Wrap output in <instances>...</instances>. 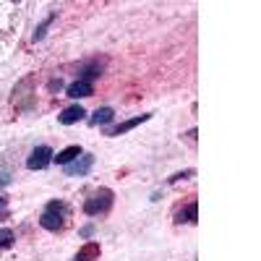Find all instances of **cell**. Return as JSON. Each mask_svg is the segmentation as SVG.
Here are the masks:
<instances>
[{
	"mask_svg": "<svg viewBox=\"0 0 261 261\" xmlns=\"http://www.w3.org/2000/svg\"><path fill=\"white\" fill-rule=\"evenodd\" d=\"M13 243H16V235H13V230H11V227H0V251L11 248Z\"/></svg>",
	"mask_w": 261,
	"mask_h": 261,
	"instance_id": "14",
	"label": "cell"
},
{
	"mask_svg": "<svg viewBox=\"0 0 261 261\" xmlns=\"http://www.w3.org/2000/svg\"><path fill=\"white\" fill-rule=\"evenodd\" d=\"M86 118V110L81 105H73V107H65V110L58 115V120L63 123V125H73V123H79V120H84Z\"/></svg>",
	"mask_w": 261,
	"mask_h": 261,
	"instance_id": "10",
	"label": "cell"
},
{
	"mask_svg": "<svg viewBox=\"0 0 261 261\" xmlns=\"http://www.w3.org/2000/svg\"><path fill=\"white\" fill-rule=\"evenodd\" d=\"M113 201H115V193L110 188L99 186L97 191L89 193V199L84 201V214L86 217H99V214H107L113 209Z\"/></svg>",
	"mask_w": 261,
	"mask_h": 261,
	"instance_id": "2",
	"label": "cell"
},
{
	"mask_svg": "<svg viewBox=\"0 0 261 261\" xmlns=\"http://www.w3.org/2000/svg\"><path fill=\"white\" fill-rule=\"evenodd\" d=\"M94 167V154H81V157H76L71 165H65V172H68V175H79V178H84L86 172H89Z\"/></svg>",
	"mask_w": 261,
	"mask_h": 261,
	"instance_id": "5",
	"label": "cell"
},
{
	"mask_svg": "<svg viewBox=\"0 0 261 261\" xmlns=\"http://www.w3.org/2000/svg\"><path fill=\"white\" fill-rule=\"evenodd\" d=\"M6 204H8V199H6V196H0V212H3V214H6Z\"/></svg>",
	"mask_w": 261,
	"mask_h": 261,
	"instance_id": "19",
	"label": "cell"
},
{
	"mask_svg": "<svg viewBox=\"0 0 261 261\" xmlns=\"http://www.w3.org/2000/svg\"><path fill=\"white\" fill-rule=\"evenodd\" d=\"M68 220H71V206L65 201H60V199L50 201L39 214V225L45 230H50V232H63L65 227H68Z\"/></svg>",
	"mask_w": 261,
	"mask_h": 261,
	"instance_id": "1",
	"label": "cell"
},
{
	"mask_svg": "<svg viewBox=\"0 0 261 261\" xmlns=\"http://www.w3.org/2000/svg\"><path fill=\"white\" fill-rule=\"evenodd\" d=\"M105 71V60H89L86 65H81V71H79V79L81 81H92V79H99Z\"/></svg>",
	"mask_w": 261,
	"mask_h": 261,
	"instance_id": "8",
	"label": "cell"
},
{
	"mask_svg": "<svg viewBox=\"0 0 261 261\" xmlns=\"http://www.w3.org/2000/svg\"><path fill=\"white\" fill-rule=\"evenodd\" d=\"M81 154H84V149L79 144H73V146H65L63 151H58V157H53V162H58V165L65 167V165H71L76 157H81Z\"/></svg>",
	"mask_w": 261,
	"mask_h": 261,
	"instance_id": "12",
	"label": "cell"
},
{
	"mask_svg": "<svg viewBox=\"0 0 261 261\" xmlns=\"http://www.w3.org/2000/svg\"><path fill=\"white\" fill-rule=\"evenodd\" d=\"M193 175V170H186V172H175V175H172L167 183H180V180H186V178H191Z\"/></svg>",
	"mask_w": 261,
	"mask_h": 261,
	"instance_id": "16",
	"label": "cell"
},
{
	"mask_svg": "<svg viewBox=\"0 0 261 261\" xmlns=\"http://www.w3.org/2000/svg\"><path fill=\"white\" fill-rule=\"evenodd\" d=\"M151 115L146 113V115H136V118H130V120H123L120 125H115V128H110L107 130V136H123V134H128V130H134L136 125H141V123H146Z\"/></svg>",
	"mask_w": 261,
	"mask_h": 261,
	"instance_id": "9",
	"label": "cell"
},
{
	"mask_svg": "<svg viewBox=\"0 0 261 261\" xmlns=\"http://www.w3.org/2000/svg\"><path fill=\"white\" fill-rule=\"evenodd\" d=\"M13 105H16V110H21V113H27V110L34 107V76L21 79L13 86Z\"/></svg>",
	"mask_w": 261,
	"mask_h": 261,
	"instance_id": "3",
	"label": "cell"
},
{
	"mask_svg": "<svg viewBox=\"0 0 261 261\" xmlns=\"http://www.w3.org/2000/svg\"><path fill=\"white\" fill-rule=\"evenodd\" d=\"M175 222L178 225H196V222H199V201H188L178 214H175Z\"/></svg>",
	"mask_w": 261,
	"mask_h": 261,
	"instance_id": "6",
	"label": "cell"
},
{
	"mask_svg": "<svg viewBox=\"0 0 261 261\" xmlns=\"http://www.w3.org/2000/svg\"><path fill=\"white\" fill-rule=\"evenodd\" d=\"M53 149L47 146V144H39L37 149H32V154H29V160H27V167L29 170H45V167H50L53 165Z\"/></svg>",
	"mask_w": 261,
	"mask_h": 261,
	"instance_id": "4",
	"label": "cell"
},
{
	"mask_svg": "<svg viewBox=\"0 0 261 261\" xmlns=\"http://www.w3.org/2000/svg\"><path fill=\"white\" fill-rule=\"evenodd\" d=\"M94 232V225H86V227H81V238H89Z\"/></svg>",
	"mask_w": 261,
	"mask_h": 261,
	"instance_id": "17",
	"label": "cell"
},
{
	"mask_svg": "<svg viewBox=\"0 0 261 261\" xmlns=\"http://www.w3.org/2000/svg\"><path fill=\"white\" fill-rule=\"evenodd\" d=\"M11 183V175H6V172H3V175H0V186H8Z\"/></svg>",
	"mask_w": 261,
	"mask_h": 261,
	"instance_id": "18",
	"label": "cell"
},
{
	"mask_svg": "<svg viewBox=\"0 0 261 261\" xmlns=\"http://www.w3.org/2000/svg\"><path fill=\"white\" fill-rule=\"evenodd\" d=\"M99 253H102L99 243H97V241H89V243H84V246L79 248L76 261H99Z\"/></svg>",
	"mask_w": 261,
	"mask_h": 261,
	"instance_id": "11",
	"label": "cell"
},
{
	"mask_svg": "<svg viewBox=\"0 0 261 261\" xmlns=\"http://www.w3.org/2000/svg\"><path fill=\"white\" fill-rule=\"evenodd\" d=\"M55 16H58V13H50V18H47L45 24H42V27H39V29L34 32V42H37V39H42V37H45V32H47V27H50L53 21H55Z\"/></svg>",
	"mask_w": 261,
	"mask_h": 261,
	"instance_id": "15",
	"label": "cell"
},
{
	"mask_svg": "<svg viewBox=\"0 0 261 261\" xmlns=\"http://www.w3.org/2000/svg\"><path fill=\"white\" fill-rule=\"evenodd\" d=\"M65 94H68L71 99H81V97H92L94 94V84L92 81H73L68 89H65Z\"/></svg>",
	"mask_w": 261,
	"mask_h": 261,
	"instance_id": "7",
	"label": "cell"
},
{
	"mask_svg": "<svg viewBox=\"0 0 261 261\" xmlns=\"http://www.w3.org/2000/svg\"><path fill=\"white\" fill-rule=\"evenodd\" d=\"M115 118V110H113V107H99V110L89 118V123L92 125H105V123H110Z\"/></svg>",
	"mask_w": 261,
	"mask_h": 261,
	"instance_id": "13",
	"label": "cell"
}]
</instances>
